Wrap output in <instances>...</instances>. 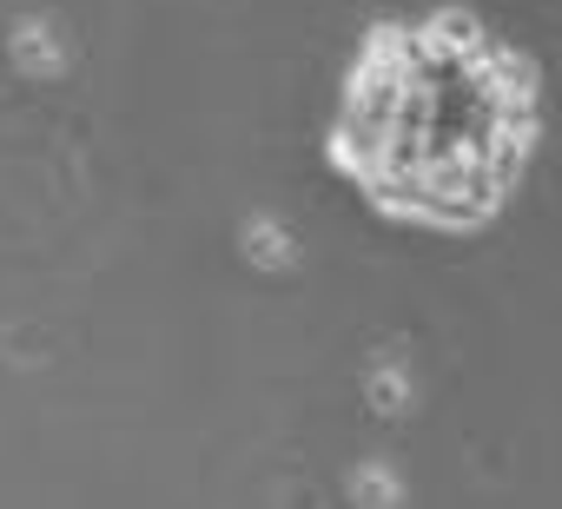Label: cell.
Listing matches in <instances>:
<instances>
[{"label":"cell","mask_w":562,"mask_h":509,"mask_svg":"<svg viewBox=\"0 0 562 509\" xmlns=\"http://www.w3.org/2000/svg\"><path fill=\"white\" fill-rule=\"evenodd\" d=\"M542 146V80L463 8L378 21L338 80L325 166L404 231H483Z\"/></svg>","instance_id":"obj_1"}]
</instances>
